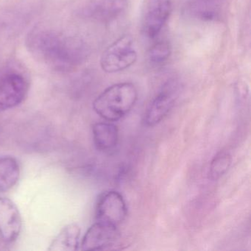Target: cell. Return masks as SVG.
I'll return each instance as SVG.
<instances>
[{
  "label": "cell",
  "instance_id": "1",
  "mask_svg": "<svg viewBox=\"0 0 251 251\" xmlns=\"http://www.w3.org/2000/svg\"><path fill=\"white\" fill-rule=\"evenodd\" d=\"M31 50L50 64L63 70L83 64L90 51L82 39L66 37L49 30H36L29 36Z\"/></svg>",
  "mask_w": 251,
  "mask_h": 251
},
{
  "label": "cell",
  "instance_id": "2",
  "mask_svg": "<svg viewBox=\"0 0 251 251\" xmlns=\"http://www.w3.org/2000/svg\"><path fill=\"white\" fill-rule=\"evenodd\" d=\"M137 99V89L133 83H119L103 91L94 101L93 108L100 117L112 123L127 115Z\"/></svg>",
  "mask_w": 251,
  "mask_h": 251
},
{
  "label": "cell",
  "instance_id": "3",
  "mask_svg": "<svg viewBox=\"0 0 251 251\" xmlns=\"http://www.w3.org/2000/svg\"><path fill=\"white\" fill-rule=\"evenodd\" d=\"M137 52L133 45V39L129 35H124L113 42L102 52L100 67L109 74L127 70L136 63Z\"/></svg>",
  "mask_w": 251,
  "mask_h": 251
},
{
  "label": "cell",
  "instance_id": "4",
  "mask_svg": "<svg viewBox=\"0 0 251 251\" xmlns=\"http://www.w3.org/2000/svg\"><path fill=\"white\" fill-rule=\"evenodd\" d=\"M180 85L174 79L167 80L148 105L144 116L147 126L152 127L164 120L178 99Z\"/></svg>",
  "mask_w": 251,
  "mask_h": 251
},
{
  "label": "cell",
  "instance_id": "5",
  "mask_svg": "<svg viewBox=\"0 0 251 251\" xmlns=\"http://www.w3.org/2000/svg\"><path fill=\"white\" fill-rule=\"evenodd\" d=\"M127 214V205L120 192L107 191L100 195L95 208L97 221L118 227Z\"/></svg>",
  "mask_w": 251,
  "mask_h": 251
},
{
  "label": "cell",
  "instance_id": "6",
  "mask_svg": "<svg viewBox=\"0 0 251 251\" xmlns=\"http://www.w3.org/2000/svg\"><path fill=\"white\" fill-rule=\"evenodd\" d=\"M173 0H148L143 19V32L149 39L159 35L170 17Z\"/></svg>",
  "mask_w": 251,
  "mask_h": 251
},
{
  "label": "cell",
  "instance_id": "7",
  "mask_svg": "<svg viewBox=\"0 0 251 251\" xmlns=\"http://www.w3.org/2000/svg\"><path fill=\"white\" fill-rule=\"evenodd\" d=\"M120 236L117 227L97 221L85 233L80 242V249L85 251L110 249L117 243Z\"/></svg>",
  "mask_w": 251,
  "mask_h": 251
},
{
  "label": "cell",
  "instance_id": "8",
  "mask_svg": "<svg viewBox=\"0 0 251 251\" xmlns=\"http://www.w3.org/2000/svg\"><path fill=\"white\" fill-rule=\"evenodd\" d=\"M23 227L19 208L7 198L0 197V239L12 243L18 239Z\"/></svg>",
  "mask_w": 251,
  "mask_h": 251
},
{
  "label": "cell",
  "instance_id": "9",
  "mask_svg": "<svg viewBox=\"0 0 251 251\" xmlns=\"http://www.w3.org/2000/svg\"><path fill=\"white\" fill-rule=\"evenodd\" d=\"M27 85L23 76L8 74L0 80V110L11 109L24 100Z\"/></svg>",
  "mask_w": 251,
  "mask_h": 251
},
{
  "label": "cell",
  "instance_id": "10",
  "mask_svg": "<svg viewBox=\"0 0 251 251\" xmlns=\"http://www.w3.org/2000/svg\"><path fill=\"white\" fill-rule=\"evenodd\" d=\"M127 6V0H92L85 8V14L100 23H111L120 18Z\"/></svg>",
  "mask_w": 251,
  "mask_h": 251
},
{
  "label": "cell",
  "instance_id": "11",
  "mask_svg": "<svg viewBox=\"0 0 251 251\" xmlns=\"http://www.w3.org/2000/svg\"><path fill=\"white\" fill-rule=\"evenodd\" d=\"M92 135L97 149L102 152L112 151L118 145V127L111 122L95 123Z\"/></svg>",
  "mask_w": 251,
  "mask_h": 251
},
{
  "label": "cell",
  "instance_id": "12",
  "mask_svg": "<svg viewBox=\"0 0 251 251\" xmlns=\"http://www.w3.org/2000/svg\"><path fill=\"white\" fill-rule=\"evenodd\" d=\"M81 230L75 223L66 226L51 242L48 251H76L80 247Z\"/></svg>",
  "mask_w": 251,
  "mask_h": 251
},
{
  "label": "cell",
  "instance_id": "13",
  "mask_svg": "<svg viewBox=\"0 0 251 251\" xmlns=\"http://www.w3.org/2000/svg\"><path fill=\"white\" fill-rule=\"evenodd\" d=\"M20 167L18 161L12 156L0 158V192L12 189L20 179Z\"/></svg>",
  "mask_w": 251,
  "mask_h": 251
},
{
  "label": "cell",
  "instance_id": "14",
  "mask_svg": "<svg viewBox=\"0 0 251 251\" xmlns=\"http://www.w3.org/2000/svg\"><path fill=\"white\" fill-rule=\"evenodd\" d=\"M232 157L228 152L220 151L211 161L210 164L209 176L211 180H217L226 174L230 168Z\"/></svg>",
  "mask_w": 251,
  "mask_h": 251
},
{
  "label": "cell",
  "instance_id": "15",
  "mask_svg": "<svg viewBox=\"0 0 251 251\" xmlns=\"http://www.w3.org/2000/svg\"><path fill=\"white\" fill-rule=\"evenodd\" d=\"M172 47L167 41H159L154 44L148 51V59L154 65H161L170 58Z\"/></svg>",
  "mask_w": 251,
  "mask_h": 251
},
{
  "label": "cell",
  "instance_id": "16",
  "mask_svg": "<svg viewBox=\"0 0 251 251\" xmlns=\"http://www.w3.org/2000/svg\"><path fill=\"white\" fill-rule=\"evenodd\" d=\"M202 1H209V0H202Z\"/></svg>",
  "mask_w": 251,
  "mask_h": 251
}]
</instances>
